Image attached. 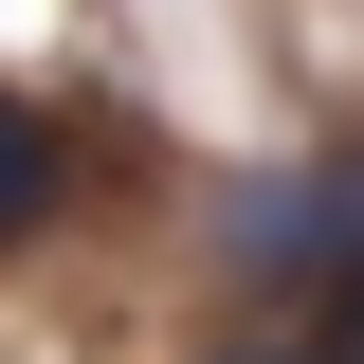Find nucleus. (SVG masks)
<instances>
[{
    "instance_id": "nucleus-1",
    "label": "nucleus",
    "mask_w": 364,
    "mask_h": 364,
    "mask_svg": "<svg viewBox=\"0 0 364 364\" xmlns=\"http://www.w3.org/2000/svg\"><path fill=\"white\" fill-rule=\"evenodd\" d=\"M55 200H73V146H55L37 109H18V91H0V237H37Z\"/></svg>"
},
{
    "instance_id": "nucleus-2",
    "label": "nucleus",
    "mask_w": 364,
    "mask_h": 364,
    "mask_svg": "<svg viewBox=\"0 0 364 364\" xmlns=\"http://www.w3.org/2000/svg\"><path fill=\"white\" fill-rule=\"evenodd\" d=\"M291 364H364V273H328V328H310Z\"/></svg>"
},
{
    "instance_id": "nucleus-3",
    "label": "nucleus",
    "mask_w": 364,
    "mask_h": 364,
    "mask_svg": "<svg viewBox=\"0 0 364 364\" xmlns=\"http://www.w3.org/2000/svg\"><path fill=\"white\" fill-rule=\"evenodd\" d=\"M237 364H291V346H237Z\"/></svg>"
}]
</instances>
